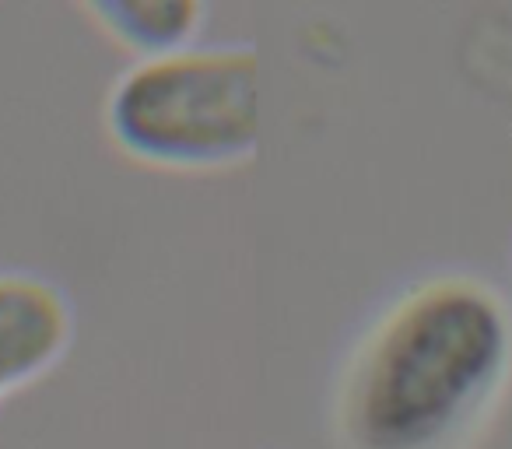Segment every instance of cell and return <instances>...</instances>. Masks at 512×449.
<instances>
[{
    "instance_id": "cell-1",
    "label": "cell",
    "mask_w": 512,
    "mask_h": 449,
    "mask_svg": "<svg viewBox=\"0 0 512 449\" xmlns=\"http://www.w3.org/2000/svg\"><path fill=\"white\" fill-rule=\"evenodd\" d=\"M512 316L477 278H432L376 320L341 386L351 449H453L502 390Z\"/></svg>"
},
{
    "instance_id": "cell-2",
    "label": "cell",
    "mask_w": 512,
    "mask_h": 449,
    "mask_svg": "<svg viewBox=\"0 0 512 449\" xmlns=\"http://www.w3.org/2000/svg\"><path fill=\"white\" fill-rule=\"evenodd\" d=\"M109 130L148 162H232L260 134V60L242 46H183L141 60L109 95Z\"/></svg>"
},
{
    "instance_id": "cell-3",
    "label": "cell",
    "mask_w": 512,
    "mask_h": 449,
    "mask_svg": "<svg viewBox=\"0 0 512 449\" xmlns=\"http://www.w3.org/2000/svg\"><path fill=\"white\" fill-rule=\"evenodd\" d=\"M71 337L64 292L32 274H0V393L43 372Z\"/></svg>"
},
{
    "instance_id": "cell-4",
    "label": "cell",
    "mask_w": 512,
    "mask_h": 449,
    "mask_svg": "<svg viewBox=\"0 0 512 449\" xmlns=\"http://www.w3.org/2000/svg\"><path fill=\"white\" fill-rule=\"evenodd\" d=\"M92 15L113 36L151 57L183 50L186 39L197 32V22H204L197 0H102L92 4Z\"/></svg>"
}]
</instances>
